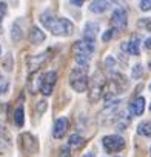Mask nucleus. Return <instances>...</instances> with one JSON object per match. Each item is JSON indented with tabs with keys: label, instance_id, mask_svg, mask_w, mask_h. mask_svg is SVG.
<instances>
[{
	"label": "nucleus",
	"instance_id": "f257e3e1",
	"mask_svg": "<svg viewBox=\"0 0 151 157\" xmlns=\"http://www.w3.org/2000/svg\"><path fill=\"white\" fill-rule=\"evenodd\" d=\"M40 22L51 34L59 36V37H68L74 33V25L68 19L57 17L51 13H43L40 16Z\"/></svg>",
	"mask_w": 151,
	"mask_h": 157
},
{
	"label": "nucleus",
	"instance_id": "f03ea898",
	"mask_svg": "<svg viewBox=\"0 0 151 157\" xmlns=\"http://www.w3.org/2000/svg\"><path fill=\"white\" fill-rule=\"evenodd\" d=\"M72 51H74L76 62L80 66H85L88 63V60L91 59L93 52H94V45L91 42H87V40H79L72 46Z\"/></svg>",
	"mask_w": 151,
	"mask_h": 157
},
{
	"label": "nucleus",
	"instance_id": "7ed1b4c3",
	"mask_svg": "<svg viewBox=\"0 0 151 157\" xmlns=\"http://www.w3.org/2000/svg\"><path fill=\"white\" fill-rule=\"evenodd\" d=\"M69 85L74 91L77 93H83L88 88V75L85 72V66H79L72 69L71 75H69Z\"/></svg>",
	"mask_w": 151,
	"mask_h": 157
},
{
	"label": "nucleus",
	"instance_id": "20e7f679",
	"mask_svg": "<svg viewBox=\"0 0 151 157\" xmlns=\"http://www.w3.org/2000/svg\"><path fill=\"white\" fill-rule=\"evenodd\" d=\"M103 148L108 151V152H116V151H120L123 149L125 146V140L120 137V136H105L103 140Z\"/></svg>",
	"mask_w": 151,
	"mask_h": 157
},
{
	"label": "nucleus",
	"instance_id": "39448f33",
	"mask_svg": "<svg viewBox=\"0 0 151 157\" xmlns=\"http://www.w3.org/2000/svg\"><path fill=\"white\" fill-rule=\"evenodd\" d=\"M56 82H57V72L56 71H48L42 75V88H40V91L43 93V96H49L52 93Z\"/></svg>",
	"mask_w": 151,
	"mask_h": 157
},
{
	"label": "nucleus",
	"instance_id": "423d86ee",
	"mask_svg": "<svg viewBox=\"0 0 151 157\" xmlns=\"http://www.w3.org/2000/svg\"><path fill=\"white\" fill-rule=\"evenodd\" d=\"M126 22H128V17H126V13L123 10H116L111 16V26L114 29H123L126 26Z\"/></svg>",
	"mask_w": 151,
	"mask_h": 157
},
{
	"label": "nucleus",
	"instance_id": "0eeeda50",
	"mask_svg": "<svg viewBox=\"0 0 151 157\" xmlns=\"http://www.w3.org/2000/svg\"><path fill=\"white\" fill-rule=\"evenodd\" d=\"M66 129H68V119L60 117V119H57V120H56V123H54L52 136H54L56 139H62V137L65 136Z\"/></svg>",
	"mask_w": 151,
	"mask_h": 157
},
{
	"label": "nucleus",
	"instance_id": "6e6552de",
	"mask_svg": "<svg viewBox=\"0 0 151 157\" xmlns=\"http://www.w3.org/2000/svg\"><path fill=\"white\" fill-rule=\"evenodd\" d=\"M22 145H23V149L31 152V154L39 149V143H37V140L31 134H23L22 136Z\"/></svg>",
	"mask_w": 151,
	"mask_h": 157
},
{
	"label": "nucleus",
	"instance_id": "1a4fd4ad",
	"mask_svg": "<svg viewBox=\"0 0 151 157\" xmlns=\"http://www.w3.org/2000/svg\"><path fill=\"white\" fill-rule=\"evenodd\" d=\"M139 46H140V39L137 36H133L130 42L122 43V49H126L128 54H131V56H137L139 54V51H140Z\"/></svg>",
	"mask_w": 151,
	"mask_h": 157
},
{
	"label": "nucleus",
	"instance_id": "9d476101",
	"mask_svg": "<svg viewBox=\"0 0 151 157\" xmlns=\"http://www.w3.org/2000/svg\"><path fill=\"white\" fill-rule=\"evenodd\" d=\"M145 109V99L143 97H137L130 103V113L133 116H140Z\"/></svg>",
	"mask_w": 151,
	"mask_h": 157
},
{
	"label": "nucleus",
	"instance_id": "9b49d317",
	"mask_svg": "<svg viewBox=\"0 0 151 157\" xmlns=\"http://www.w3.org/2000/svg\"><path fill=\"white\" fill-rule=\"evenodd\" d=\"M106 10H108V2L106 0H93L91 5H90V11L96 13V14L105 13Z\"/></svg>",
	"mask_w": 151,
	"mask_h": 157
},
{
	"label": "nucleus",
	"instance_id": "f8f14e48",
	"mask_svg": "<svg viewBox=\"0 0 151 157\" xmlns=\"http://www.w3.org/2000/svg\"><path fill=\"white\" fill-rule=\"evenodd\" d=\"M97 29H99L97 23H88V25L85 26V31H83V34H85V40L93 43L94 39H96V36H97Z\"/></svg>",
	"mask_w": 151,
	"mask_h": 157
},
{
	"label": "nucleus",
	"instance_id": "ddd939ff",
	"mask_svg": "<svg viewBox=\"0 0 151 157\" xmlns=\"http://www.w3.org/2000/svg\"><path fill=\"white\" fill-rule=\"evenodd\" d=\"M29 40L34 43V45H39L45 40V34L42 29H39L37 26H33L31 28V33H29Z\"/></svg>",
	"mask_w": 151,
	"mask_h": 157
},
{
	"label": "nucleus",
	"instance_id": "4468645a",
	"mask_svg": "<svg viewBox=\"0 0 151 157\" xmlns=\"http://www.w3.org/2000/svg\"><path fill=\"white\" fill-rule=\"evenodd\" d=\"M102 91H103L102 85H100V83H94V85L91 86L90 93H88V99H90L91 102H97V100L100 99V96H102Z\"/></svg>",
	"mask_w": 151,
	"mask_h": 157
},
{
	"label": "nucleus",
	"instance_id": "2eb2a0df",
	"mask_svg": "<svg viewBox=\"0 0 151 157\" xmlns=\"http://www.w3.org/2000/svg\"><path fill=\"white\" fill-rule=\"evenodd\" d=\"M42 88V75H34L33 78H29V82H28V90L34 94V93H37L39 90Z\"/></svg>",
	"mask_w": 151,
	"mask_h": 157
},
{
	"label": "nucleus",
	"instance_id": "dca6fc26",
	"mask_svg": "<svg viewBox=\"0 0 151 157\" xmlns=\"http://www.w3.org/2000/svg\"><path fill=\"white\" fill-rule=\"evenodd\" d=\"M137 132L145 136V137H151V122L146 120V122H142L139 126H137Z\"/></svg>",
	"mask_w": 151,
	"mask_h": 157
},
{
	"label": "nucleus",
	"instance_id": "f3484780",
	"mask_svg": "<svg viewBox=\"0 0 151 157\" xmlns=\"http://www.w3.org/2000/svg\"><path fill=\"white\" fill-rule=\"evenodd\" d=\"M68 143H69V146H76V148H79V146H82V145L85 143V140H83V137H80V136H77V134H72V136L69 137Z\"/></svg>",
	"mask_w": 151,
	"mask_h": 157
},
{
	"label": "nucleus",
	"instance_id": "a211bd4d",
	"mask_svg": "<svg viewBox=\"0 0 151 157\" xmlns=\"http://www.w3.org/2000/svg\"><path fill=\"white\" fill-rule=\"evenodd\" d=\"M14 122H16L17 126H22L23 125V108L22 106H19L16 109V113H14Z\"/></svg>",
	"mask_w": 151,
	"mask_h": 157
},
{
	"label": "nucleus",
	"instance_id": "6ab92c4d",
	"mask_svg": "<svg viewBox=\"0 0 151 157\" xmlns=\"http://www.w3.org/2000/svg\"><path fill=\"white\" fill-rule=\"evenodd\" d=\"M11 36H13V39L17 42V40H20V37H22V34H20V29H19V26L17 25H14L13 26V33H11Z\"/></svg>",
	"mask_w": 151,
	"mask_h": 157
},
{
	"label": "nucleus",
	"instance_id": "aec40b11",
	"mask_svg": "<svg viewBox=\"0 0 151 157\" xmlns=\"http://www.w3.org/2000/svg\"><path fill=\"white\" fill-rule=\"evenodd\" d=\"M140 10L142 11H149L151 10V0H140Z\"/></svg>",
	"mask_w": 151,
	"mask_h": 157
},
{
	"label": "nucleus",
	"instance_id": "412c9836",
	"mask_svg": "<svg viewBox=\"0 0 151 157\" xmlns=\"http://www.w3.org/2000/svg\"><path fill=\"white\" fill-rule=\"evenodd\" d=\"M5 14H6V3L0 2V22H2V19L5 17Z\"/></svg>",
	"mask_w": 151,
	"mask_h": 157
},
{
	"label": "nucleus",
	"instance_id": "4be33fe9",
	"mask_svg": "<svg viewBox=\"0 0 151 157\" xmlns=\"http://www.w3.org/2000/svg\"><path fill=\"white\" fill-rule=\"evenodd\" d=\"M140 72H142L140 65H136V66H134V69H133V77H139V75H140Z\"/></svg>",
	"mask_w": 151,
	"mask_h": 157
},
{
	"label": "nucleus",
	"instance_id": "5701e85b",
	"mask_svg": "<svg viewBox=\"0 0 151 157\" xmlns=\"http://www.w3.org/2000/svg\"><path fill=\"white\" fill-rule=\"evenodd\" d=\"M71 154H69V149H68V146H63L62 149H60V157H69Z\"/></svg>",
	"mask_w": 151,
	"mask_h": 157
},
{
	"label": "nucleus",
	"instance_id": "b1692460",
	"mask_svg": "<svg viewBox=\"0 0 151 157\" xmlns=\"http://www.w3.org/2000/svg\"><path fill=\"white\" fill-rule=\"evenodd\" d=\"M111 37H113V29H110V31H108V33H105V34H103V37H102V39H103V42H108V40H110V39H111Z\"/></svg>",
	"mask_w": 151,
	"mask_h": 157
},
{
	"label": "nucleus",
	"instance_id": "393cba45",
	"mask_svg": "<svg viewBox=\"0 0 151 157\" xmlns=\"http://www.w3.org/2000/svg\"><path fill=\"white\" fill-rule=\"evenodd\" d=\"M83 2H85V0H71V3H72L74 6H82Z\"/></svg>",
	"mask_w": 151,
	"mask_h": 157
},
{
	"label": "nucleus",
	"instance_id": "a878e982",
	"mask_svg": "<svg viewBox=\"0 0 151 157\" xmlns=\"http://www.w3.org/2000/svg\"><path fill=\"white\" fill-rule=\"evenodd\" d=\"M6 88H8V82H5V85H3V86H2V82H0V94H2Z\"/></svg>",
	"mask_w": 151,
	"mask_h": 157
},
{
	"label": "nucleus",
	"instance_id": "bb28decb",
	"mask_svg": "<svg viewBox=\"0 0 151 157\" xmlns=\"http://www.w3.org/2000/svg\"><path fill=\"white\" fill-rule=\"evenodd\" d=\"M145 46H146L148 49H151V37H149V39H148V40L145 42Z\"/></svg>",
	"mask_w": 151,
	"mask_h": 157
},
{
	"label": "nucleus",
	"instance_id": "cd10ccee",
	"mask_svg": "<svg viewBox=\"0 0 151 157\" xmlns=\"http://www.w3.org/2000/svg\"><path fill=\"white\" fill-rule=\"evenodd\" d=\"M83 157H94V155H93V152H88V154H87V155H83Z\"/></svg>",
	"mask_w": 151,
	"mask_h": 157
},
{
	"label": "nucleus",
	"instance_id": "c85d7f7f",
	"mask_svg": "<svg viewBox=\"0 0 151 157\" xmlns=\"http://www.w3.org/2000/svg\"><path fill=\"white\" fill-rule=\"evenodd\" d=\"M149 69H151V62H149Z\"/></svg>",
	"mask_w": 151,
	"mask_h": 157
},
{
	"label": "nucleus",
	"instance_id": "c756f323",
	"mask_svg": "<svg viewBox=\"0 0 151 157\" xmlns=\"http://www.w3.org/2000/svg\"><path fill=\"white\" fill-rule=\"evenodd\" d=\"M149 91H151V83H149Z\"/></svg>",
	"mask_w": 151,
	"mask_h": 157
},
{
	"label": "nucleus",
	"instance_id": "7c9ffc66",
	"mask_svg": "<svg viewBox=\"0 0 151 157\" xmlns=\"http://www.w3.org/2000/svg\"><path fill=\"white\" fill-rule=\"evenodd\" d=\"M0 82H2V77H0Z\"/></svg>",
	"mask_w": 151,
	"mask_h": 157
},
{
	"label": "nucleus",
	"instance_id": "2f4dec72",
	"mask_svg": "<svg viewBox=\"0 0 151 157\" xmlns=\"http://www.w3.org/2000/svg\"><path fill=\"white\" fill-rule=\"evenodd\" d=\"M149 109H151V105H149Z\"/></svg>",
	"mask_w": 151,
	"mask_h": 157
}]
</instances>
